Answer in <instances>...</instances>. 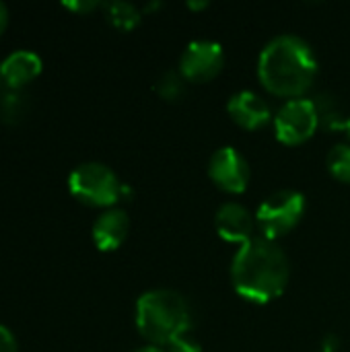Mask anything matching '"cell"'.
<instances>
[{"instance_id":"obj_18","label":"cell","mask_w":350,"mask_h":352,"mask_svg":"<svg viewBox=\"0 0 350 352\" xmlns=\"http://www.w3.org/2000/svg\"><path fill=\"white\" fill-rule=\"evenodd\" d=\"M165 346H167V352H202V344L198 342V338L192 332L177 334Z\"/></svg>"},{"instance_id":"obj_10","label":"cell","mask_w":350,"mask_h":352,"mask_svg":"<svg viewBox=\"0 0 350 352\" xmlns=\"http://www.w3.org/2000/svg\"><path fill=\"white\" fill-rule=\"evenodd\" d=\"M227 111L239 126L248 130L264 126L272 116L268 101L252 89H241L233 93L227 101Z\"/></svg>"},{"instance_id":"obj_5","label":"cell","mask_w":350,"mask_h":352,"mask_svg":"<svg viewBox=\"0 0 350 352\" xmlns=\"http://www.w3.org/2000/svg\"><path fill=\"white\" fill-rule=\"evenodd\" d=\"M307 202L303 192L283 188L266 196L258 210H256V225L260 227L262 235L276 239L289 233L305 214Z\"/></svg>"},{"instance_id":"obj_4","label":"cell","mask_w":350,"mask_h":352,"mask_svg":"<svg viewBox=\"0 0 350 352\" xmlns=\"http://www.w3.org/2000/svg\"><path fill=\"white\" fill-rule=\"evenodd\" d=\"M70 194L89 206H111L122 196V182L116 171L99 161H87L68 175Z\"/></svg>"},{"instance_id":"obj_17","label":"cell","mask_w":350,"mask_h":352,"mask_svg":"<svg viewBox=\"0 0 350 352\" xmlns=\"http://www.w3.org/2000/svg\"><path fill=\"white\" fill-rule=\"evenodd\" d=\"M0 99H2L0 101V111L4 116V120H17L23 113V109H25V101H23L25 97L23 95L10 91V93L2 95Z\"/></svg>"},{"instance_id":"obj_16","label":"cell","mask_w":350,"mask_h":352,"mask_svg":"<svg viewBox=\"0 0 350 352\" xmlns=\"http://www.w3.org/2000/svg\"><path fill=\"white\" fill-rule=\"evenodd\" d=\"M326 165L328 171L340 179V182H350V144L349 142H340L336 144L328 157H326Z\"/></svg>"},{"instance_id":"obj_1","label":"cell","mask_w":350,"mask_h":352,"mask_svg":"<svg viewBox=\"0 0 350 352\" xmlns=\"http://www.w3.org/2000/svg\"><path fill=\"white\" fill-rule=\"evenodd\" d=\"M291 276V264L285 250L266 235H254L241 243L231 262V280L235 291L254 303L276 299Z\"/></svg>"},{"instance_id":"obj_19","label":"cell","mask_w":350,"mask_h":352,"mask_svg":"<svg viewBox=\"0 0 350 352\" xmlns=\"http://www.w3.org/2000/svg\"><path fill=\"white\" fill-rule=\"evenodd\" d=\"M64 6L66 8H70V10H76V12H91V10H95L97 6H103L101 2H97V0H68V2H64Z\"/></svg>"},{"instance_id":"obj_22","label":"cell","mask_w":350,"mask_h":352,"mask_svg":"<svg viewBox=\"0 0 350 352\" xmlns=\"http://www.w3.org/2000/svg\"><path fill=\"white\" fill-rule=\"evenodd\" d=\"M132 352H167L163 351L161 346H157V344H146V346H140V349H136V351Z\"/></svg>"},{"instance_id":"obj_13","label":"cell","mask_w":350,"mask_h":352,"mask_svg":"<svg viewBox=\"0 0 350 352\" xmlns=\"http://www.w3.org/2000/svg\"><path fill=\"white\" fill-rule=\"evenodd\" d=\"M105 8V16L111 25L120 27V29H132L134 25L140 23V8L128 0H111L103 4Z\"/></svg>"},{"instance_id":"obj_15","label":"cell","mask_w":350,"mask_h":352,"mask_svg":"<svg viewBox=\"0 0 350 352\" xmlns=\"http://www.w3.org/2000/svg\"><path fill=\"white\" fill-rule=\"evenodd\" d=\"M186 82H188V78L182 74V70L169 68V70H163V72L159 74V78H157V82H155V91H157L163 99L175 101V99H179V97L186 93Z\"/></svg>"},{"instance_id":"obj_8","label":"cell","mask_w":350,"mask_h":352,"mask_svg":"<svg viewBox=\"0 0 350 352\" xmlns=\"http://www.w3.org/2000/svg\"><path fill=\"white\" fill-rule=\"evenodd\" d=\"M210 179L225 192H243L250 184V163L235 146H221L208 161Z\"/></svg>"},{"instance_id":"obj_11","label":"cell","mask_w":350,"mask_h":352,"mask_svg":"<svg viewBox=\"0 0 350 352\" xmlns=\"http://www.w3.org/2000/svg\"><path fill=\"white\" fill-rule=\"evenodd\" d=\"M130 229V219L122 208H109L97 217L93 223V241L101 252L118 250Z\"/></svg>"},{"instance_id":"obj_6","label":"cell","mask_w":350,"mask_h":352,"mask_svg":"<svg viewBox=\"0 0 350 352\" xmlns=\"http://www.w3.org/2000/svg\"><path fill=\"white\" fill-rule=\"evenodd\" d=\"M320 126V118L314 105V99L295 97L283 103V107L274 116V128L278 140L285 144L305 142Z\"/></svg>"},{"instance_id":"obj_25","label":"cell","mask_w":350,"mask_h":352,"mask_svg":"<svg viewBox=\"0 0 350 352\" xmlns=\"http://www.w3.org/2000/svg\"><path fill=\"white\" fill-rule=\"evenodd\" d=\"M322 352H332V351H324V349H322Z\"/></svg>"},{"instance_id":"obj_12","label":"cell","mask_w":350,"mask_h":352,"mask_svg":"<svg viewBox=\"0 0 350 352\" xmlns=\"http://www.w3.org/2000/svg\"><path fill=\"white\" fill-rule=\"evenodd\" d=\"M41 72V58L31 50H17L0 62V78L10 87L19 89L33 80Z\"/></svg>"},{"instance_id":"obj_21","label":"cell","mask_w":350,"mask_h":352,"mask_svg":"<svg viewBox=\"0 0 350 352\" xmlns=\"http://www.w3.org/2000/svg\"><path fill=\"white\" fill-rule=\"evenodd\" d=\"M6 25H8V8L4 2H0V33L6 29Z\"/></svg>"},{"instance_id":"obj_9","label":"cell","mask_w":350,"mask_h":352,"mask_svg":"<svg viewBox=\"0 0 350 352\" xmlns=\"http://www.w3.org/2000/svg\"><path fill=\"white\" fill-rule=\"evenodd\" d=\"M215 225H217V231H219V235L223 239L245 243V241H250L254 237L256 217L241 202L229 200V202H223L217 208Z\"/></svg>"},{"instance_id":"obj_23","label":"cell","mask_w":350,"mask_h":352,"mask_svg":"<svg viewBox=\"0 0 350 352\" xmlns=\"http://www.w3.org/2000/svg\"><path fill=\"white\" fill-rule=\"evenodd\" d=\"M208 2L204 0V2H188V6H192V8H204Z\"/></svg>"},{"instance_id":"obj_20","label":"cell","mask_w":350,"mask_h":352,"mask_svg":"<svg viewBox=\"0 0 350 352\" xmlns=\"http://www.w3.org/2000/svg\"><path fill=\"white\" fill-rule=\"evenodd\" d=\"M0 352H17V340L4 326H0Z\"/></svg>"},{"instance_id":"obj_14","label":"cell","mask_w":350,"mask_h":352,"mask_svg":"<svg viewBox=\"0 0 350 352\" xmlns=\"http://www.w3.org/2000/svg\"><path fill=\"white\" fill-rule=\"evenodd\" d=\"M314 105H316L320 124L324 128H328V130L344 128V122L347 120H342V107H340L338 99L332 93H320L314 99Z\"/></svg>"},{"instance_id":"obj_2","label":"cell","mask_w":350,"mask_h":352,"mask_svg":"<svg viewBox=\"0 0 350 352\" xmlns=\"http://www.w3.org/2000/svg\"><path fill=\"white\" fill-rule=\"evenodd\" d=\"M318 74V56L314 47L295 33H281L268 39L258 58V76L262 85L285 97H303Z\"/></svg>"},{"instance_id":"obj_7","label":"cell","mask_w":350,"mask_h":352,"mask_svg":"<svg viewBox=\"0 0 350 352\" xmlns=\"http://www.w3.org/2000/svg\"><path fill=\"white\" fill-rule=\"evenodd\" d=\"M225 64L223 45L215 39H192L179 58V70L188 80L204 82L221 72Z\"/></svg>"},{"instance_id":"obj_24","label":"cell","mask_w":350,"mask_h":352,"mask_svg":"<svg viewBox=\"0 0 350 352\" xmlns=\"http://www.w3.org/2000/svg\"><path fill=\"white\" fill-rule=\"evenodd\" d=\"M344 130H347V134H349V138H350V118L344 122Z\"/></svg>"},{"instance_id":"obj_3","label":"cell","mask_w":350,"mask_h":352,"mask_svg":"<svg viewBox=\"0 0 350 352\" xmlns=\"http://www.w3.org/2000/svg\"><path fill=\"white\" fill-rule=\"evenodd\" d=\"M136 326L153 344H167L177 334L190 332L192 307L173 289H151L136 301Z\"/></svg>"}]
</instances>
